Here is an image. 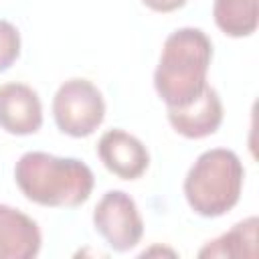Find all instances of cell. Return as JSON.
Here are the masks:
<instances>
[{
    "label": "cell",
    "mask_w": 259,
    "mask_h": 259,
    "mask_svg": "<svg viewBox=\"0 0 259 259\" xmlns=\"http://www.w3.org/2000/svg\"><path fill=\"white\" fill-rule=\"evenodd\" d=\"M20 192L53 208H75L91 196L95 178L91 168L77 158H61L47 152H26L14 166Z\"/></svg>",
    "instance_id": "obj_1"
},
{
    "label": "cell",
    "mask_w": 259,
    "mask_h": 259,
    "mask_svg": "<svg viewBox=\"0 0 259 259\" xmlns=\"http://www.w3.org/2000/svg\"><path fill=\"white\" fill-rule=\"evenodd\" d=\"M212 59V42L200 28L184 26L174 30L162 47L154 71L156 93L168 107H182L194 101L206 83Z\"/></svg>",
    "instance_id": "obj_2"
},
{
    "label": "cell",
    "mask_w": 259,
    "mask_h": 259,
    "mask_svg": "<svg viewBox=\"0 0 259 259\" xmlns=\"http://www.w3.org/2000/svg\"><path fill=\"white\" fill-rule=\"evenodd\" d=\"M243 178L245 168L233 150H206L194 160L184 178L186 202L200 217H221L239 202Z\"/></svg>",
    "instance_id": "obj_3"
},
{
    "label": "cell",
    "mask_w": 259,
    "mask_h": 259,
    "mask_svg": "<svg viewBox=\"0 0 259 259\" xmlns=\"http://www.w3.org/2000/svg\"><path fill=\"white\" fill-rule=\"evenodd\" d=\"M53 117L63 134L87 138L103 123V95L87 79H67L53 97Z\"/></svg>",
    "instance_id": "obj_4"
},
{
    "label": "cell",
    "mask_w": 259,
    "mask_h": 259,
    "mask_svg": "<svg viewBox=\"0 0 259 259\" xmlns=\"http://www.w3.org/2000/svg\"><path fill=\"white\" fill-rule=\"evenodd\" d=\"M93 225L105 243L117 253L134 249L144 235V221L136 200L123 190H107L101 196L93 208Z\"/></svg>",
    "instance_id": "obj_5"
},
{
    "label": "cell",
    "mask_w": 259,
    "mask_h": 259,
    "mask_svg": "<svg viewBox=\"0 0 259 259\" xmlns=\"http://www.w3.org/2000/svg\"><path fill=\"white\" fill-rule=\"evenodd\" d=\"M42 125L38 93L24 83L0 85V127L12 136L36 134Z\"/></svg>",
    "instance_id": "obj_6"
},
{
    "label": "cell",
    "mask_w": 259,
    "mask_h": 259,
    "mask_svg": "<svg viewBox=\"0 0 259 259\" xmlns=\"http://www.w3.org/2000/svg\"><path fill=\"white\" fill-rule=\"evenodd\" d=\"M97 154L103 166L123 180H136L140 178L148 164L150 154L146 146L132 134L123 130H109L99 138Z\"/></svg>",
    "instance_id": "obj_7"
},
{
    "label": "cell",
    "mask_w": 259,
    "mask_h": 259,
    "mask_svg": "<svg viewBox=\"0 0 259 259\" xmlns=\"http://www.w3.org/2000/svg\"><path fill=\"white\" fill-rule=\"evenodd\" d=\"M170 125L184 138L200 140L214 134L223 123V101L210 85L202 93L182 107H168Z\"/></svg>",
    "instance_id": "obj_8"
},
{
    "label": "cell",
    "mask_w": 259,
    "mask_h": 259,
    "mask_svg": "<svg viewBox=\"0 0 259 259\" xmlns=\"http://www.w3.org/2000/svg\"><path fill=\"white\" fill-rule=\"evenodd\" d=\"M42 235L38 225L18 208L0 204V259H32Z\"/></svg>",
    "instance_id": "obj_9"
},
{
    "label": "cell",
    "mask_w": 259,
    "mask_h": 259,
    "mask_svg": "<svg viewBox=\"0 0 259 259\" xmlns=\"http://www.w3.org/2000/svg\"><path fill=\"white\" fill-rule=\"evenodd\" d=\"M257 217H249L237 223L231 231L208 241L198 257H257Z\"/></svg>",
    "instance_id": "obj_10"
},
{
    "label": "cell",
    "mask_w": 259,
    "mask_h": 259,
    "mask_svg": "<svg viewBox=\"0 0 259 259\" xmlns=\"http://www.w3.org/2000/svg\"><path fill=\"white\" fill-rule=\"evenodd\" d=\"M257 4L259 0H214V22L227 36H249L257 30Z\"/></svg>",
    "instance_id": "obj_11"
},
{
    "label": "cell",
    "mask_w": 259,
    "mask_h": 259,
    "mask_svg": "<svg viewBox=\"0 0 259 259\" xmlns=\"http://www.w3.org/2000/svg\"><path fill=\"white\" fill-rule=\"evenodd\" d=\"M20 55V32L8 20H0V73L10 69Z\"/></svg>",
    "instance_id": "obj_12"
},
{
    "label": "cell",
    "mask_w": 259,
    "mask_h": 259,
    "mask_svg": "<svg viewBox=\"0 0 259 259\" xmlns=\"http://www.w3.org/2000/svg\"><path fill=\"white\" fill-rule=\"evenodd\" d=\"M142 2L154 12H174L186 4V0H142Z\"/></svg>",
    "instance_id": "obj_13"
}]
</instances>
